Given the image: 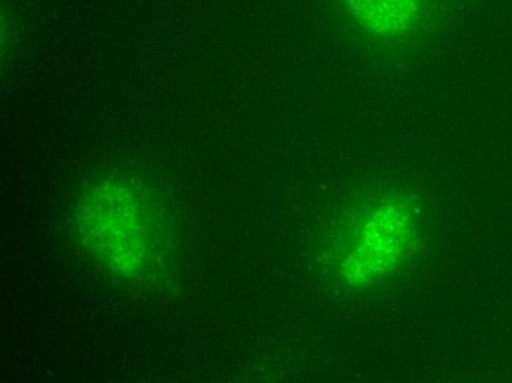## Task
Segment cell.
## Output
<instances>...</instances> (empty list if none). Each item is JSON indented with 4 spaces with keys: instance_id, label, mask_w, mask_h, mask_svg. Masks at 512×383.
Returning <instances> with one entry per match:
<instances>
[{
    "instance_id": "obj_1",
    "label": "cell",
    "mask_w": 512,
    "mask_h": 383,
    "mask_svg": "<svg viewBox=\"0 0 512 383\" xmlns=\"http://www.w3.org/2000/svg\"><path fill=\"white\" fill-rule=\"evenodd\" d=\"M415 226L410 208L396 199L362 205L343 230L342 273L365 285L395 272L415 247Z\"/></svg>"
},
{
    "instance_id": "obj_2",
    "label": "cell",
    "mask_w": 512,
    "mask_h": 383,
    "mask_svg": "<svg viewBox=\"0 0 512 383\" xmlns=\"http://www.w3.org/2000/svg\"><path fill=\"white\" fill-rule=\"evenodd\" d=\"M355 21L377 36L393 37L417 21L424 0H345Z\"/></svg>"
}]
</instances>
